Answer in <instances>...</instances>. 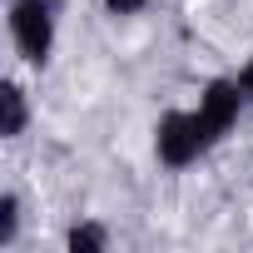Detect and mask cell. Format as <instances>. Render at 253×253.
I'll use <instances>...</instances> for the list:
<instances>
[{
	"mask_svg": "<svg viewBox=\"0 0 253 253\" xmlns=\"http://www.w3.org/2000/svg\"><path fill=\"white\" fill-rule=\"evenodd\" d=\"M243 114H248V99H243L238 80H233V75L209 80L194 109H169V114H159V124H154V159H159L169 174L194 169L204 154H213V149L238 129Z\"/></svg>",
	"mask_w": 253,
	"mask_h": 253,
	"instance_id": "1",
	"label": "cell"
},
{
	"mask_svg": "<svg viewBox=\"0 0 253 253\" xmlns=\"http://www.w3.org/2000/svg\"><path fill=\"white\" fill-rule=\"evenodd\" d=\"M60 5L65 0H10V40H15L20 60L35 65V70H45L50 55H55Z\"/></svg>",
	"mask_w": 253,
	"mask_h": 253,
	"instance_id": "2",
	"label": "cell"
},
{
	"mask_svg": "<svg viewBox=\"0 0 253 253\" xmlns=\"http://www.w3.org/2000/svg\"><path fill=\"white\" fill-rule=\"evenodd\" d=\"M30 129V94L20 80L0 84V139H20Z\"/></svg>",
	"mask_w": 253,
	"mask_h": 253,
	"instance_id": "3",
	"label": "cell"
},
{
	"mask_svg": "<svg viewBox=\"0 0 253 253\" xmlns=\"http://www.w3.org/2000/svg\"><path fill=\"white\" fill-rule=\"evenodd\" d=\"M65 248L70 253H104L109 248V228L94 223V218H80V223L65 228Z\"/></svg>",
	"mask_w": 253,
	"mask_h": 253,
	"instance_id": "4",
	"label": "cell"
},
{
	"mask_svg": "<svg viewBox=\"0 0 253 253\" xmlns=\"http://www.w3.org/2000/svg\"><path fill=\"white\" fill-rule=\"evenodd\" d=\"M20 223H25V204H20L15 189H5V194H0V248H15Z\"/></svg>",
	"mask_w": 253,
	"mask_h": 253,
	"instance_id": "5",
	"label": "cell"
},
{
	"mask_svg": "<svg viewBox=\"0 0 253 253\" xmlns=\"http://www.w3.org/2000/svg\"><path fill=\"white\" fill-rule=\"evenodd\" d=\"M104 5V15H114V20H129V15H144L154 0H99Z\"/></svg>",
	"mask_w": 253,
	"mask_h": 253,
	"instance_id": "6",
	"label": "cell"
},
{
	"mask_svg": "<svg viewBox=\"0 0 253 253\" xmlns=\"http://www.w3.org/2000/svg\"><path fill=\"white\" fill-rule=\"evenodd\" d=\"M233 80H238V89H243V99H248V109H253V55L243 60V70H238Z\"/></svg>",
	"mask_w": 253,
	"mask_h": 253,
	"instance_id": "7",
	"label": "cell"
}]
</instances>
